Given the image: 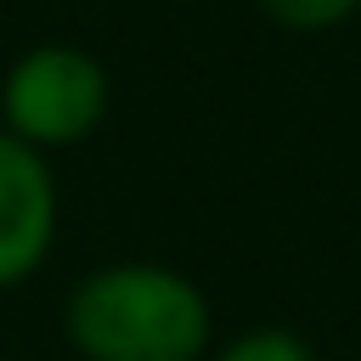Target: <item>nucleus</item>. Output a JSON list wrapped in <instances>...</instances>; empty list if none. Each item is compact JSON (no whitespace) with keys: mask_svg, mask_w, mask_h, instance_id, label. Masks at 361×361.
<instances>
[{"mask_svg":"<svg viewBox=\"0 0 361 361\" xmlns=\"http://www.w3.org/2000/svg\"><path fill=\"white\" fill-rule=\"evenodd\" d=\"M68 333L90 361H192L209 338V310L186 276L118 265L73 293Z\"/></svg>","mask_w":361,"mask_h":361,"instance_id":"f257e3e1","label":"nucleus"},{"mask_svg":"<svg viewBox=\"0 0 361 361\" xmlns=\"http://www.w3.org/2000/svg\"><path fill=\"white\" fill-rule=\"evenodd\" d=\"M56 192L28 141L0 135V288L28 276L51 243Z\"/></svg>","mask_w":361,"mask_h":361,"instance_id":"7ed1b4c3","label":"nucleus"},{"mask_svg":"<svg viewBox=\"0 0 361 361\" xmlns=\"http://www.w3.org/2000/svg\"><path fill=\"white\" fill-rule=\"evenodd\" d=\"M107 107V79L85 51L39 45L6 79V118L17 141H79Z\"/></svg>","mask_w":361,"mask_h":361,"instance_id":"f03ea898","label":"nucleus"},{"mask_svg":"<svg viewBox=\"0 0 361 361\" xmlns=\"http://www.w3.org/2000/svg\"><path fill=\"white\" fill-rule=\"evenodd\" d=\"M220 361H310V350L299 338H288V333H254V338L231 344Z\"/></svg>","mask_w":361,"mask_h":361,"instance_id":"39448f33","label":"nucleus"},{"mask_svg":"<svg viewBox=\"0 0 361 361\" xmlns=\"http://www.w3.org/2000/svg\"><path fill=\"white\" fill-rule=\"evenodd\" d=\"M361 0H265V11L288 28H327L338 17H350Z\"/></svg>","mask_w":361,"mask_h":361,"instance_id":"20e7f679","label":"nucleus"}]
</instances>
